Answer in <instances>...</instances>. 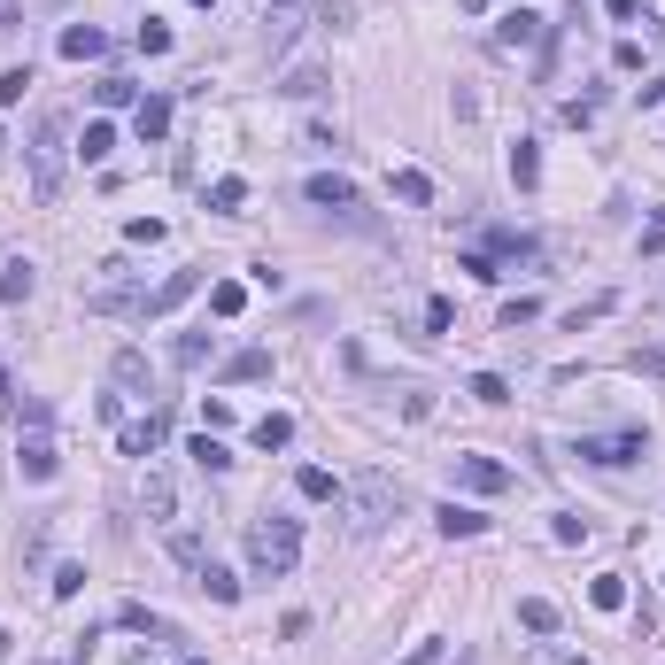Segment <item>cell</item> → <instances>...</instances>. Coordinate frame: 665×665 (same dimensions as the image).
<instances>
[{
    "instance_id": "cell-39",
    "label": "cell",
    "mask_w": 665,
    "mask_h": 665,
    "mask_svg": "<svg viewBox=\"0 0 665 665\" xmlns=\"http://www.w3.org/2000/svg\"><path fill=\"white\" fill-rule=\"evenodd\" d=\"M24 86H31V70H0V109H16V101H24Z\"/></svg>"
},
{
    "instance_id": "cell-19",
    "label": "cell",
    "mask_w": 665,
    "mask_h": 665,
    "mask_svg": "<svg viewBox=\"0 0 665 665\" xmlns=\"http://www.w3.org/2000/svg\"><path fill=\"white\" fill-rule=\"evenodd\" d=\"M294 488L310 495V503H341V480H333L325 464H302V472H294Z\"/></svg>"
},
{
    "instance_id": "cell-41",
    "label": "cell",
    "mask_w": 665,
    "mask_h": 665,
    "mask_svg": "<svg viewBox=\"0 0 665 665\" xmlns=\"http://www.w3.org/2000/svg\"><path fill=\"white\" fill-rule=\"evenodd\" d=\"M78 588H86V565H62V573H55V596H62V604H70Z\"/></svg>"
},
{
    "instance_id": "cell-8",
    "label": "cell",
    "mask_w": 665,
    "mask_h": 665,
    "mask_svg": "<svg viewBox=\"0 0 665 665\" xmlns=\"http://www.w3.org/2000/svg\"><path fill=\"white\" fill-rule=\"evenodd\" d=\"M217 379H225V387H256V379H271V348H240V356H225Z\"/></svg>"
},
{
    "instance_id": "cell-9",
    "label": "cell",
    "mask_w": 665,
    "mask_h": 665,
    "mask_svg": "<svg viewBox=\"0 0 665 665\" xmlns=\"http://www.w3.org/2000/svg\"><path fill=\"white\" fill-rule=\"evenodd\" d=\"M163 434H171V418H163V410L132 418V426H124V457H155V449H163Z\"/></svg>"
},
{
    "instance_id": "cell-7",
    "label": "cell",
    "mask_w": 665,
    "mask_h": 665,
    "mask_svg": "<svg viewBox=\"0 0 665 665\" xmlns=\"http://www.w3.org/2000/svg\"><path fill=\"white\" fill-rule=\"evenodd\" d=\"M202 287V271H171V279H163V287H147V302H140V318H171L178 302H186V294Z\"/></svg>"
},
{
    "instance_id": "cell-22",
    "label": "cell",
    "mask_w": 665,
    "mask_h": 665,
    "mask_svg": "<svg viewBox=\"0 0 665 665\" xmlns=\"http://www.w3.org/2000/svg\"><path fill=\"white\" fill-rule=\"evenodd\" d=\"M511 186H542V147H534V140L511 147Z\"/></svg>"
},
{
    "instance_id": "cell-37",
    "label": "cell",
    "mask_w": 665,
    "mask_h": 665,
    "mask_svg": "<svg viewBox=\"0 0 665 665\" xmlns=\"http://www.w3.org/2000/svg\"><path fill=\"white\" fill-rule=\"evenodd\" d=\"M31 294V263H8V279H0V302H24Z\"/></svg>"
},
{
    "instance_id": "cell-34",
    "label": "cell",
    "mask_w": 665,
    "mask_h": 665,
    "mask_svg": "<svg viewBox=\"0 0 665 665\" xmlns=\"http://www.w3.org/2000/svg\"><path fill=\"white\" fill-rule=\"evenodd\" d=\"M147 511H155V519H171V511H178V495H171L163 472H147Z\"/></svg>"
},
{
    "instance_id": "cell-36",
    "label": "cell",
    "mask_w": 665,
    "mask_h": 665,
    "mask_svg": "<svg viewBox=\"0 0 665 665\" xmlns=\"http://www.w3.org/2000/svg\"><path fill=\"white\" fill-rule=\"evenodd\" d=\"M140 55H171V24L147 16V24H140Z\"/></svg>"
},
{
    "instance_id": "cell-30",
    "label": "cell",
    "mask_w": 665,
    "mask_h": 665,
    "mask_svg": "<svg viewBox=\"0 0 665 665\" xmlns=\"http://www.w3.org/2000/svg\"><path fill=\"white\" fill-rule=\"evenodd\" d=\"M171 557L186 565V573H202V565H209V550L194 542V534H186V526H171Z\"/></svg>"
},
{
    "instance_id": "cell-3",
    "label": "cell",
    "mask_w": 665,
    "mask_h": 665,
    "mask_svg": "<svg viewBox=\"0 0 665 665\" xmlns=\"http://www.w3.org/2000/svg\"><path fill=\"white\" fill-rule=\"evenodd\" d=\"M341 503H348V519L372 534V526H387L395 511H403V480H395V472H356V480L341 488Z\"/></svg>"
},
{
    "instance_id": "cell-15",
    "label": "cell",
    "mask_w": 665,
    "mask_h": 665,
    "mask_svg": "<svg viewBox=\"0 0 665 665\" xmlns=\"http://www.w3.org/2000/svg\"><path fill=\"white\" fill-rule=\"evenodd\" d=\"M132 132H140V140H163V132H171V101H163V93H140V109H132Z\"/></svg>"
},
{
    "instance_id": "cell-29",
    "label": "cell",
    "mask_w": 665,
    "mask_h": 665,
    "mask_svg": "<svg viewBox=\"0 0 665 665\" xmlns=\"http://www.w3.org/2000/svg\"><path fill=\"white\" fill-rule=\"evenodd\" d=\"M101 109H140V86H132V78H101Z\"/></svg>"
},
{
    "instance_id": "cell-31",
    "label": "cell",
    "mask_w": 665,
    "mask_h": 665,
    "mask_svg": "<svg viewBox=\"0 0 665 665\" xmlns=\"http://www.w3.org/2000/svg\"><path fill=\"white\" fill-rule=\"evenodd\" d=\"M519 627L550 635V627H557V604H550V596H526V604H519Z\"/></svg>"
},
{
    "instance_id": "cell-26",
    "label": "cell",
    "mask_w": 665,
    "mask_h": 665,
    "mask_svg": "<svg viewBox=\"0 0 665 665\" xmlns=\"http://www.w3.org/2000/svg\"><path fill=\"white\" fill-rule=\"evenodd\" d=\"M209 310H217V318H240V310H248V287H240V279H217V287H209Z\"/></svg>"
},
{
    "instance_id": "cell-17",
    "label": "cell",
    "mask_w": 665,
    "mask_h": 665,
    "mask_svg": "<svg viewBox=\"0 0 665 665\" xmlns=\"http://www.w3.org/2000/svg\"><path fill=\"white\" fill-rule=\"evenodd\" d=\"M62 55H70V62H93V55H109V31H93V24H70V31H62Z\"/></svg>"
},
{
    "instance_id": "cell-24",
    "label": "cell",
    "mask_w": 665,
    "mask_h": 665,
    "mask_svg": "<svg viewBox=\"0 0 665 665\" xmlns=\"http://www.w3.org/2000/svg\"><path fill=\"white\" fill-rule=\"evenodd\" d=\"M186 457L202 464V472H232V449H225L217 434H194V449H186Z\"/></svg>"
},
{
    "instance_id": "cell-10",
    "label": "cell",
    "mask_w": 665,
    "mask_h": 665,
    "mask_svg": "<svg viewBox=\"0 0 665 665\" xmlns=\"http://www.w3.org/2000/svg\"><path fill=\"white\" fill-rule=\"evenodd\" d=\"M434 526L449 534V542H472V534H488V511H472V503H441Z\"/></svg>"
},
{
    "instance_id": "cell-32",
    "label": "cell",
    "mask_w": 665,
    "mask_h": 665,
    "mask_svg": "<svg viewBox=\"0 0 665 665\" xmlns=\"http://www.w3.org/2000/svg\"><path fill=\"white\" fill-rule=\"evenodd\" d=\"M194 580H202V588H209V596H217V604H240V580H232L225 565H202V573H194Z\"/></svg>"
},
{
    "instance_id": "cell-18",
    "label": "cell",
    "mask_w": 665,
    "mask_h": 665,
    "mask_svg": "<svg viewBox=\"0 0 665 665\" xmlns=\"http://www.w3.org/2000/svg\"><path fill=\"white\" fill-rule=\"evenodd\" d=\"M495 39H503V47H534V39H542V16H534V8H511V16L495 24Z\"/></svg>"
},
{
    "instance_id": "cell-1",
    "label": "cell",
    "mask_w": 665,
    "mask_h": 665,
    "mask_svg": "<svg viewBox=\"0 0 665 665\" xmlns=\"http://www.w3.org/2000/svg\"><path fill=\"white\" fill-rule=\"evenodd\" d=\"M294 557H302V526H294V519H279V511L248 519V565H256L263 580H287Z\"/></svg>"
},
{
    "instance_id": "cell-49",
    "label": "cell",
    "mask_w": 665,
    "mask_h": 665,
    "mask_svg": "<svg viewBox=\"0 0 665 665\" xmlns=\"http://www.w3.org/2000/svg\"><path fill=\"white\" fill-rule=\"evenodd\" d=\"M186 665H209V658H186Z\"/></svg>"
},
{
    "instance_id": "cell-40",
    "label": "cell",
    "mask_w": 665,
    "mask_h": 665,
    "mask_svg": "<svg viewBox=\"0 0 665 665\" xmlns=\"http://www.w3.org/2000/svg\"><path fill=\"white\" fill-rule=\"evenodd\" d=\"M550 534H557V542H565V550H573V542H588V519H580V511H565V519H557Z\"/></svg>"
},
{
    "instance_id": "cell-47",
    "label": "cell",
    "mask_w": 665,
    "mask_h": 665,
    "mask_svg": "<svg viewBox=\"0 0 665 665\" xmlns=\"http://www.w3.org/2000/svg\"><path fill=\"white\" fill-rule=\"evenodd\" d=\"M8 403H16V395H8V372H0V410H8Z\"/></svg>"
},
{
    "instance_id": "cell-46",
    "label": "cell",
    "mask_w": 665,
    "mask_h": 665,
    "mask_svg": "<svg viewBox=\"0 0 665 665\" xmlns=\"http://www.w3.org/2000/svg\"><path fill=\"white\" fill-rule=\"evenodd\" d=\"M8 650H16V635H8V627H0V658H8Z\"/></svg>"
},
{
    "instance_id": "cell-38",
    "label": "cell",
    "mask_w": 665,
    "mask_h": 665,
    "mask_svg": "<svg viewBox=\"0 0 665 665\" xmlns=\"http://www.w3.org/2000/svg\"><path fill=\"white\" fill-rule=\"evenodd\" d=\"M124 240H132V248H155V240H163V217H132V225H124Z\"/></svg>"
},
{
    "instance_id": "cell-5",
    "label": "cell",
    "mask_w": 665,
    "mask_h": 665,
    "mask_svg": "<svg viewBox=\"0 0 665 665\" xmlns=\"http://www.w3.org/2000/svg\"><path fill=\"white\" fill-rule=\"evenodd\" d=\"M457 488H464V495H503V488H511V464H495V457H457Z\"/></svg>"
},
{
    "instance_id": "cell-16",
    "label": "cell",
    "mask_w": 665,
    "mask_h": 665,
    "mask_svg": "<svg viewBox=\"0 0 665 665\" xmlns=\"http://www.w3.org/2000/svg\"><path fill=\"white\" fill-rule=\"evenodd\" d=\"M248 441H256L263 457H271V449H287V441H294V418H287V410H263L256 426H248Z\"/></svg>"
},
{
    "instance_id": "cell-25",
    "label": "cell",
    "mask_w": 665,
    "mask_h": 665,
    "mask_svg": "<svg viewBox=\"0 0 665 665\" xmlns=\"http://www.w3.org/2000/svg\"><path fill=\"white\" fill-rule=\"evenodd\" d=\"M240 202H248V178H217V186H209V209H217V217H240Z\"/></svg>"
},
{
    "instance_id": "cell-43",
    "label": "cell",
    "mask_w": 665,
    "mask_h": 665,
    "mask_svg": "<svg viewBox=\"0 0 665 665\" xmlns=\"http://www.w3.org/2000/svg\"><path fill=\"white\" fill-rule=\"evenodd\" d=\"M441 658H449V650H441V642H418V650H410L403 665H441Z\"/></svg>"
},
{
    "instance_id": "cell-44",
    "label": "cell",
    "mask_w": 665,
    "mask_h": 665,
    "mask_svg": "<svg viewBox=\"0 0 665 665\" xmlns=\"http://www.w3.org/2000/svg\"><path fill=\"white\" fill-rule=\"evenodd\" d=\"M604 8L619 16V24H635V16H642V0H604Z\"/></svg>"
},
{
    "instance_id": "cell-51",
    "label": "cell",
    "mask_w": 665,
    "mask_h": 665,
    "mask_svg": "<svg viewBox=\"0 0 665 665\" xmlns=\"http://www.w3.org/2000/svg\"><path fill=\"white\" fill-rule=\"evenodd\" d=\"M124 665H147V658H124Z\"/></svg>"
},
{
    "instance_id": "cell-14",
    "label": "cell",
    "mask_w": 665,
    "mask_h": 665,
    "mask_svg": "<svg viewBox=\"0 0 665 665\" xmlns=\"http://www.w3.org/2000/svg\"><path fill=\"white\" fill-rule=\"evenodd\" d=\"M302 194H310V202H318V209H356V186H348L341 171H318V178H310V186H302Z\"/></svg>"
},
{
    "instance_id": "cell-11",
    "label": "cell",
    "mask_w": 665,
    "mask_h": 665,
    "mask_svg": "<svg viewBox=\"0 0 665 665\" xmlns=\"http://www.w3.org/2000/svg\"><path fill=\"white\" fill-rule=\"evenodd\" d=\"M480 256H503V263H542V240H526V232H511V225H503V232H488V248H480Z\"/></svg>"
},
{
    "instance_id": "cell-13",
    "label": "cell",
    "mask_w": 665,
    "mask_h": 665,
    "mask_svg": "<svg viewBox=\"0 0 665 665\" xmlns=\"http://www.w3.org/2000/svg\"><path fill=\"white\" fill-rule=\"evenodd\" d=\"M209 356H217V333H209V325H202V333H178V341H171V364H178V372H202Z\"/></svg>"
},
{
    "instance_id": "cell-35",
    "label": "cell",
    "mask_w": 665,
    "mask_h": 665,
    "mask_svg": "<svg viewBox=\"0 0 665 665\" xmlns=\"http://www.w3.org/2000/svg\"><path fill=\"white\" fill-rule=\"evenodd\" d=\"M542 318V302L534 294H519V302H503V333H519V325H534Z\"/></svg>"
},
{
    "instance_id": "cell-6",
    "label": "cell",
    "mask_w": 665,
    "mask_h": 665,
    "mask_svg": "<svg viewBox=\"0 0 665 665\" xmlns=\"http://www.w3.org/2000/svg\"><path fill=\"white\" fill-rule=\"evenodd\" d=\"M16 472H24V480H55V434H47V426H31V434L16 441Z\"/></svg>"
},
{
    "instance_id": "cell-28",
    "label": "cell",
    "mask_w": 665,
    "mask_h": 665,
    "mask_svg": "<svg viewBox=\"0 0 665 665\" xmlns=\"http://www.w3.org/2000/svg\"><path fill=\"white\" fill-rule=\"evenodd\" d=\"M588 604H596V611H619V604H627V580H619V573L588 580Z\"/></svg>"
},
{
    "instance_id": "cell-27",
    "label": "cell",
    "mask_w": 665,
    "mask_h": 665,
    "mask_svg": "<svg viewBox=\"0 0 665 665\" xmlns=\"http://www.w3.org/2000/svg\"><path fill=\"white\" fill-rule=\"evenodd\" d=\"M611 310H619V294H588V302H573V310H565V325H596V318H611Z\"/></svg>"
},
{
    "instance_id": "cell-48",
    "label": "cell",
    "mask_w": 665,
    "mask_h": 665,
    "mask_svg": "<svg viewBox=\"0 0 665 665\" xmlns=\"http://www.w3.org/2000/svg\"><path fill=\"white\" fill-rule=\"evenodd\" d=\"M194 8H217V0H194Z\"/></svg>"
},
{
    "instance_id": "cell-33",
    "label": "cell",
    "mask_w": 665,
    "mask_h": 665,
    "mask_svg": "<svg viewBox=\"0 0 665 665\" xmlns=\"http://www.w3.org/2000/svg\"><path fill=\"white\" fill-rule=\"evenodd\" d=\"M279 93H287V101H318L325 78H318V70H287V86H279Z\"/></svg>"
},
{
    "instance_id": "cell-45",
    "label": "cell",
    "mask_w": 665,
    "mask_h": 665,
    "mask_svg": "<svg viewBox=\"0 0 665 665\" xmlns=\"http://www.w3.org/2000/svg\"><path fill=\"white\" fill-rule=\"evenodd\" d=\"M457 8H464V16H488V0H457Z\"/></svg>"
},
{
    "instance_id": "cell-4",
    "label": "cell",
    "mask_w": 665,
    "mask_h": 665,
    "mask_svg": "<svg viewBox=\"0 0 665 665\" xmlns=\"http://www.w3.org/2000/svg\"><path fill=\"white\" fill-rule=\"evenodd\" d=\"M573 457L604 464V472H619V464L650 457V434H642V426H627V434H588V441H580V449H573Z\"/></svg>"
},
{
    "instance_id": "cell-21",
    "label": "cell",
    "mask_w": 665,
    "mask_h": 665,
    "mask_svg": "<svg viewBox=\"0 0 665 665\" xmlns=\"http://www.w3.org/2000/svg\"><path fill=\"white\" fill-rule=\"evenodd\" d=\"M464 395H472V403H511V379H503V372H472V379H464Z\"/></svg>"
},
{
    "instance_id": "cell-20",
    "label": "cell",
    "mask_w": 665,
    "mask_h": 665,
    "mask_svg": "<svg viewBox=\"0 0 665 665\" xmlns=\"http://www.w3.org/2000/svg\"><path fill=\"white\" fill-rule=\"evenodd\" d=\"M387 186H395V202H403V209H426V202H434V178H426V171H395Z\"/></svg>"
},
{
    "instance_id": "cell-12",
    "label": "cell",
    "mask_w": 665,
    "mask_h": 665,
    "mask_svg": "<svg viewBox=\"0 0 665 665\" xmlns=\"http://www.w3.org/2000/svg\"><path fill=\"white\" fill-rule=\"evenodd\" d=\"M109 372H116V387H124V395H155V372H147V356H140V348H116V364H109Z\"/></svg>"
},
{
    "instance_id": "cell-2",
    "label": "cell",
    "mask_w": 665,
    "mask_h": 665,
    "mask_svg": "<svg viewBox=\"0 0 665 665\" xmlns=\"http://www.w3.org/2000/svg\"><path fill=\"white\" fill-rule=\"evenodd\" d=\"M62 140H70V116L62 109H47L39 116V124H31V194H39V202H55L62 194Z\"/></svg>"
},
{
    "instance_id": "cell-23",
    "label": "cell",
    "mask_w": 665,
    "mask_h": 665,
    "mask_svg": "<svg viewBox=\"0 0 665 665\" xmlns=\"http://www.w3.org/2000/svg\"><path fill=\"white\" fill-rule=\"evenodd\" d=\"M109 147H116V124H101V116H93L86 132H78V155H86V163H109Z\"/></svg>"
},
{
    "instance_id": "cell-50",
    "label": "cell",
    "mask_w": 665,
    "mask_h": 665,
    "mask_svg": "<svg viewBox=\"0 0 665 665\" xmlns=\"http://www.w3.org/2000/svg\"><path fill=\"white\" fill-rule=\"evenodd\" d=\"M565 665H588V658H565Z\"/></svg>"
},
{
    "instance_id": "cell-42",
    "label": "cell",
    "mask_w": 665,
    "mask_h": 665,
    "mask_svg": "<svg viewBox=\"0 0 665 665\" xmlns=\"http://www.w3.org/2000/svg\"><path fill=\"white\" fill-rule=\"evenodd\" d=\"M449 325H457V310H449V302L434 294V302H426V333H449Z\"/></svg>"
}]
</instances>
